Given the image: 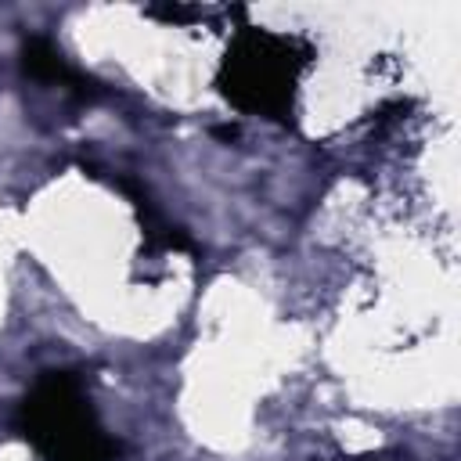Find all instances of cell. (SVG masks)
Wrapping results in <instances>:
<instances>
[{"label":"cell","mask_w":461,"mask_h":461,"mask_svg":"<svg viewBox=\"0 0 461 461\" xmlns=\"http://www.w3.org/2000/svg\"><path fill=\"white\" fill-rule=\"evenodd\" d=\"M14 425L43 461H115L119 454L72 371H43L22 396Z\"/></svg>","instance_id":"cell-1"},{"label":"cell","mask_w":461,"mask_h":461,"mask_svg":"<svg viewBox=\"0 0 461 461\" xmlns=\"http://www.w3.org/2000/svg\"><path fill=\"white\" fill-rule=\"evenodd\" d=\"M306 61L310 47L295 36L249 25L238 29V36L230 40L216 72V86L234 108L285 122L292 115L295 86Z\"/></svg>","instance_id":"cell-2"},{"label":"cell","mask_w":461,"mask_h":461,"mask_svg":"<svg viewBox=\"0 0 461 461\" xmlns=\"http://www.w3.org/2000/svg\"><path fill=\"white\" fill-rule=\"evenodd\" d=\"M22 72L36 83H58V86H68V90L83 94V79L65 65L61 50L43 36H29L22 43Z\"/></svg>","instance_id":"cell-3"}]
</instances>
